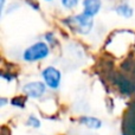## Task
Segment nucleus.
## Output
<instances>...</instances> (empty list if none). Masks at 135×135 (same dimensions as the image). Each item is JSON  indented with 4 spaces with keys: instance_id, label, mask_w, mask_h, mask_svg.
Masks as SVG:
<instances>
[{
    "instance_id": "nucleus-15",
    "label": "nucleus",
    "mask_w": 135,
    "mask_h": 135,
    "mask_svg": "<svg viewBox=\"0 0 135 135\" xmlns=\"http://www.w3.org/2000/svg\"><path fill=\"white\" fill-rule=\"evenodd\" d=\"M5 0H1V9H4L5 8Z\"/></svg>"
},
{
    "instance_id": "nucleus-4",
    "label": "nucleus",
    "mask_w": 135,
    "mask_h": 135,
    "mask_svg": "<svg viewBox=\"0 0 135 135\" xmlns=\"http://www.w3.org/2000/svg\"><path fill=\"white\" fill-rule=\"evenodd\" d=\"M42 76L44 78V82L49 88L51 89H58L61 85V79L62 75L58 69L54 66H47L43 70Z\"/></svg>"
},
{
    "instance_id": "nucleus-11",
    "label": "nucleus",
    "mask_w": 135,
    "mask_h": 135,
    "mask_svg": "<svg viewBox=\"0 0 135 135\" xmlns=\"http://www.w3.org/2000/svg\"><path fill=\"white\" fill-rule=\"evenodd\" d=\"M79 0H62V5H63L65 8H74V7L77 6V4H78Z\"/></svg>"
},
{
    "instance_id": "nucleus-5",
    "label": "nucleus",
    "mask_w": 135,
    "mask_h": 135,
    "mask_svg": "<svg viewBox=\"0 0 135 135\" xmlns=\"http://www.w3.org/2000/svg\"><path fill=\"white\" fill-rule=\"evenodd\" d=\"M121 135H135V103L129 107L123 116Z\"/></svg>"
},
{
    "instance_id": "nucleus-13",
    "label": "nucleus",
    "mask_w": 135,
    "mask_h": 135,
    "mask_svg": "<svg viewBox=\"0 0 135 135\" xmlns=\"http://www.w3.org/2000/svg\"><path fill=\"white\" fill-rule=\"evenodd\" d=\"M45 39H46L49 43H52L55 40L54 35H52V33H46V36H45Z\"/></svg>"
},
{
    "instance_id": "nucleus-3",
    "label": "nucleus",
    "mask_w": 135,
    "mask_h": 135,
    "mask_svg": "<svg viewBox=\"0 0 135 135\" xmlns=\"http://www.w3.org/2000/svg\"><path fill=\"white\" fill-rule=\"evenodd\" d=\"M112 81L113 84H115L119 91L123 95H132L135 93V82L126 75L120 74V72H114Z\"/></svg>"
},
{
    "instance_id": "nucleus-9",
    "label": "nucleus",
    "mask_w": 135,
    "mask_h": 135,
    "mask_svg": "<svg viewBox=\"0 0 135 135\" xmlns=\"http://www.w3.org/2000/svg\"><path fill=\"white\" fill-rule=\"evenodd\" d=\"M115 11H116V13L119 14V16L124 17V18H131V17L133 16V13H134L133 8H132L128 4L119 5V6L115 7Z\"/></svg>"
},
{
    "instance_id": "nucleus-8",
    "label": "nucleus",
    "mask_w": 135,
    "mask_h": 135,
    "mask_svg": "<svg viewBox=\"0 0 135 135\" xmlns=\"http://www.w3.org/2000/svg\"><path fill=\"white\" fill-rule=\"evenodd\" d=\"M78 121L81 124L90 129H100L102 127V121L94 116H81Z\"/></svg>"
},
{
    "instance_id": "nucleus-10",
    "label": "nucleus",
    "mask_w": 135,
    "mask_h": 135,
    "mask_svg": "<svg viewBox=\"0 0 135 135\" xmlns=\"http://www.w3.org/2000/svg\"><path fill=\"white\" fill-rule=\"evenodd\" d=\"M27 126L32 127V128H39L40 127V121L38 117H36L35 115H30V116L27 117Z\"/></svg>"
},
{
    "instance_id": "nucleus-7",
    "label": "nucleus",
    "mask_w": 135,
    "mask_h": 135,
    "mask_svg": "<svg viewBox=\"0 0 135 135\" xmlns=\"http://www.w3.org/2000/svg\"><path fill=\"white\" fill-rule=\"evenodd\" d=\"M102 2L101 0H83V12L85 16L93 18L100 12Z\"/></svg>"
},
{
    "instance_id": "nucleus-6",
    "label": "nucleus",
    "mask_w": 135,
    "mask_h": 135,
    "mask_svg": "<svg viewBox=\"0 0 135 135\" xmlns=\"http://www.w3.org/2000/svg\"><path fill=\"white\" fill-rule=\"evenodd\" d=\"M23 93L31 98H40L45 94V84L42 82H30L23 86Z\"/></svg>"
},
{
    "instance_id": "nucleus-16",
    "label": "nucleus",
    "mask_w": 135,
    "mask_h": 135,
    "mask_svg": "<svg viewBox=\"0 0 135 135\" xmlns=\"http://www.w3.org/2000/svg\"><path fill=\"white\" fill-rule=\"evenodd\" d=\"M47 1H51V0H47Z\"/></svg>"
},
{
    "instance_id": "nucleus-1",
    "label": "nucleus",
    "mask_w": 135,
    "mask_h": 135,
    "mask_svg": "<svg viewBox=\"0 0 135 135\" xmlns=\"http://www.w3.org/2000/svg\"><path fill=\"white\" fill-rule=\"evenodd\" d=\"M50 54V49L49 45H46L43 42H38L35 43L33 45H31L30 47L24 51L23 58L26 62H37L40 59H44L49 56Z\"/></svg>"
},
{
    "instance_id": "nucleus-14",
    "label": "nucleus",
    "mask_w": 135,
    "mask_h": 135,
    "mask_svg": "<svg viewBox=\"0 0 135 135\" xmlns=\"http://www.w3.org/2000/svg\"><path fill=\"white\" fill-rule=\"evenodd\" d=\"M6 103H7V100H6V98L2 97L1 100H0V105H1V107H4V105L6 104Z\"/></svg>"
},
{
    "instance_id": "nucleus-12",
    "label": "nucleus",
    "mask_w": 135,
    "mask_h": 135,
    "mask_svg": "<svg viewBox=\"0 0 135 135\" xmlns=\"http://www.w3.org/2000/svg\"><path fill=\"white\" fill-rule=\"evenodd\" d=\"M11 103L12 105H14V107H20L23 108L24 105H25V100L21 97H14L11 100Z\"/></svg>"
},
{
    "instance_id": "nucleus-2",
    "label": "nucleus",
    "mask_w": 135,
    "mask_h": 135,
    "mask_svg": "<svg viewBox=\"0 0 135 135\" xmlns=\"http://www.w3.org/2000/svg\"><path fill=\"white\" fill-rule=\"evenodd\" d=\"M65 23L70 27H74V30L76 32H79L82 35H86L90 32L91 27H93V18L85 16L84 13L77 14V16L70 17V18L65 19Z\"/></svg>"
}]
</instances>
